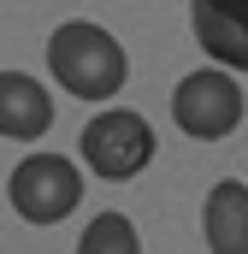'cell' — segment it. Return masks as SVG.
<instances>
[{
  "label": "cell",
  "instance_id": "cell-1",
  "mask_svg": "<svg viewBox=\"0 0 248 254\" xmlns=\"http://www.w3.org/2000/svg\"><path fill=\"white\" fill-rule=\"evenodd\" d=\"M48 71L77 101H113L130 77V54L119 48L113 30H101L89 18H71L48 36Z\"/></svg>",
  "mask_w": 248,
  "mask_h": 254
},
{
  "label": "cell",
  "instance_id": "cell-2",
  "mask_svg": "<svg viewBox=\"0 0 248 254\" xmlns=\"http://www.w3.org/2000/svg\"><path fill=\"white\" fill-rule=\"evenodd\" d=\"M172 125L195 142H225L243 125V89L225 65H201L172 89Z\"/></svg>",
  "mask_w": 248,
  "mask_h": 254
},
{
  "label": "cell",
  "instance_id": "cell-3",
  "mask_svg": "<svg viewBox=\"0 0 248 254\" xmlns=\"http://www.w3.org/2000/svg\"><path fill=\"white\" fill-rule=\"evenodd\" d=\"M154 160V125L136 113V107H107L83 125V166L107 184L136 178L142 166Z\"/></svg>",
  "mask_w": 248,
  "mask_h": 254
},
{
  "label": "cell",
  "instance_id": "cell-4",
  "mask_svg": "<svg viewBox=\"0 0 248 254\" xmlns=\"http://www.w3.org/2000/svg\"><path fill=\"white\" fill-rule=\"evenodd\" d=\"M12 213L30 219V225H60L65 213H77L83 201V172L65 160V154H24L12 166Z\"/></svg>",
  "mask_w": 248,
  "mask_h": 254
},
{
  "label": "cell",
  "instance_id": "cell-5",
  "mask_svg": "<svg viewBox=\"0 0 248 254\" xmlns=\"http://www.w3.org/2000/svg\"><path fill=\"white\" fill-rule=\"evenodd\" d=\"M195 42L225 71H248V0H189Z\"/></svg>",
  "mask_w": 248,
  "mask_h": 254
},
{
  "label": "cell",
  "instance_id": "cell-6",
  "mask_svg": "<svg viewBox=\"0 0 248 254\" xmlns=\"http://www.w3.org/2000/svg\"><path fill=\"white\" fill-rule=\"evenodd\" d=\"M48 130H54V95L24 71H0V136L42 142Z\"/></svg>",
  "mask_w": 248,
  "mask_h": 254
},
{
  "label": "cell",
  "instance_id": "cell-7",
  "mask_svg": "<svg viewBox=\"0 0 248 254\" xmlns=\"http://www.w3.org/2000/svg\"><path fill=\"white\" fill-rule=\"evenodd\" d=\"M201 237L213 254H248V184L243 178H219L201 207Z\"/></svg>",
  "mask_w": 248,
  "mask_h": 254
},
{
  "label": "cell",
  "instance_id": "cell-8",
  "mask_svg": "<svg viewBox=\"0 0 248 254\" xmlns=\"http://www.w3.org/2000/svg\"><path fill=\"white\" fill-rule=\"evenodd\" d=\"M77 254H142V237L124 213H95L89 231L77 237Z\"/></svg>",
  "mask_w": 248,
  "mask_h": 254
}]
</instances>
